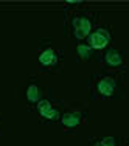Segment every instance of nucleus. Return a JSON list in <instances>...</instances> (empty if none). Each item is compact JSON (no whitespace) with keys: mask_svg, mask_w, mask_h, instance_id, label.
<instances>
[{"mask_svg":"<svg viewBox=\"0 0 129 146\" xmlns=\"http://www.w3.org/2000/svg\"><path fill=\"white\" fill-rule=\"evenodd\" d=\"M39 61H41V64H44V65H50V64H53V62L56 61L55 51H53V50H45L44 53L41 54Z\"/></svg>","mask_w":129,"mask_h":146,"instance_id":"7","label":"nucleus"},{"mask_svg":"<svg viewBox=\"0 0 129 146\" xmlns=\"http://www.w3.org/2000/svg\"><path fill=\"white\" fill-rule=\"evenodd\" d=\"M98 146H115V138H114V137H107V138H104V140L101 141Z\"/></svg>","mask_w":129,"mask_h":146,"instance_id":"10","label":"nucleus"},{"mask_svg":"<svg viewBox=\"0 0 129 146\" xmlns=\"http://www.w3.org/2000/svg\"><path fill=\"white\" fill-rule=\"evenodd\" d=\"M114 89H115V82H114V79H110V78H104L98 82V90H100L101 95H104V96L112 95Z\"/></svg>","mask_w":129,"mask_h":146,"instance_id":"4","label":"nucleus"},{"mask_svg":"<svg viewBox=\"0 0 129 146\" xmlns=\"http://www.w3.org/2000/svg\"><path fill=\"white\" fill-rule=\"evenodd\" d=\"M107 42H109V36L106 34L104 30H98L90 36V45L93 48H103L107 45Z\"/></svg>","mask_w":129,"mask_h":146,"instance_id":"2","label":"nucleus"},{"mask_svg":"<svg viewBox=\"0 0 129 146\" xmlns=\"http://www.w3.org/2000/svg\"><path fill=\"white\" fill-rule=\"evenodd\" d=\"M73 27H75V34L78 39H81V37H86L87 33L90 31V22L84 17H81V19H75L73 20Z\"/></svg>","mask_w":129,"mask_h":146,"instance_id":"1","label":"nucleus"},{"mask_svg":"<svg viewBox=\"0 0 129 146\" xmlns=\"http://www.w3.org/2000/svg\"><path fill=\"white\" fill-rule=\"evenodd\" d=\"M121 56H120V53H118L117 50H109L107 51V54H106V62L109 65H114V67H117V65H120L121 64Z\"/></svg>","mask_w":129,"mask_h":146,"instance_id":"5","label":"nucleus"},{"mask_svg":"<svg viewBox=\"0 0 129 146\" xmlns=\"http://www.w3.org/2000/svg\"><path fill=\"white\" fill-rule=\"evenodd\" d=\"M79 121H81V117H79L78 113H65V115L62 117V123H64L65 126H68V127L76 126Z\"/></svg>","mask_w":129,"mask_h":146,"instance_id":"6","label":"nucleus"},{"mask_svg":"<svg viewBox=\"0 0 129 146\" xmlns=\"http://www.w3.org/2000/svg\"><path fill=\"white\" fill-rule=\"evenodd\" d=\"M37 109H39L41 115L45 117V118H48V120H56L58 115H59L58 110H55L48 101H39V104H37Z\"/></svg>","mask_w":129,"mask_h":146,"instance_id":"3","label":"nucleus"},{"mask_svg":"<svg viewBox=\"0 0 129 146\" xmlns=\"http://www.w3.org/2000/svg\"><path fill=\"white\" fill-rule=\"evenodd\" d=\"M78 54L82 59H89L90 58V48L86 47V45H79L78 47Z\"/></svg>","mask_w":129,"mask_h":146,"instance_id":"9","label":"nucleus"},{"mask_svg":"<svg viewBox=\"0 0 129 146\" xmlns=\"http://www.w3.org/2000/svg\"><path fill=\"white\" fill-rule=\"evenodd\" d=\"M41 98V92H39V89L36 87L34 84H31L30 87H28V101H37V100Z\"/></svg>","mask_w":129,"mask_h":146,"instance_id":"8","label":"nucleus"}]
</instances>
